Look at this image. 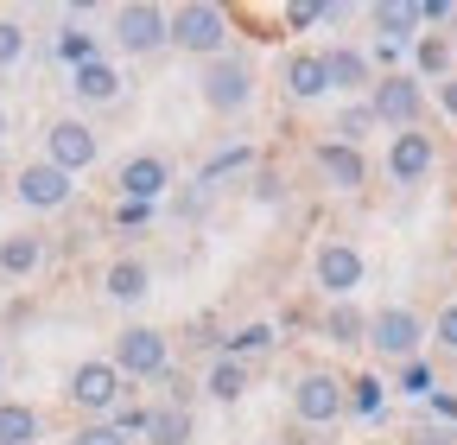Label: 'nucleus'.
Instances as JSON below:
<instances>
[{"label": "nucleus", "mask_w": 457, "mask_h": 445, "mask_svg": "<svg viewBox=\"0 0 457 445\" xmlns=\"http://www.w3.org/2000/svg\"><path fill=\"white\" fill-rule=\"evenodd\" d=\"M64 401H71L83 420H114V407L128 401V382H121V369H114L108 357H89V363H77V369H71Z\"/></svg>", "instance_id": "1"}, {"label": "nucleus", "mask_w": 457, "mask_h": 445, "mask_svg": "<svg viewBox=\"0 0 457 445\" xmlns=\"http://www.w3.org/2000/svg\"><path fill=\"white\" fill-rule=\"evenodd\" d=\"M197 96H204L210 115H242V108L254 102V64H248V58H236V51H222V58H210V64H204Z\"/></svg>", "instance_id": "2"}, {"label": "nucleus", "mask_w": 457, "mask_h": 445, "mask_svg": "<svg viewBox=\"0 0 457 445\" xmlns=\"http://www.w3.org/2000/svg\"><path fill=\"white\" fill-rule=\"evenodd\" d=\"M171 45L191 51V58H222L228 45V7H210V0H185V7H171Z\"/></svg>", "instance_id": "3"}, {"label": "nucleus", "mask_w": 457, "mask_h": 445, "mask_svg": "<svg viewBox=\"0 0 457 445\" xmlns=\"http://www.w3.org/2000/svg\"><path fill=\"white\" fill-rule=\"evenodd\" d=\"M108 363L121 369V382H128V375H134V382H159V375L171 369V338H165V331H153V324H128V331H114Z\"/></svg>", "instance_id": "4"}, {"label": "nucleus", "mask_w": 457, "mask_h": 445, "mask_svg": "<svg viewBox=\"0 0 457 445\" xmlns=\"http://www.w3.org/2000/svg\"><path fill=\"white\" fill-rule=\"evenodd\" d=\"M114 45L134 51V58L171 45V7H159V0H128V7H114Z\"/></svg>", "instance_id": "5"}, {"label": "nucleus", "mask_w": 457, "mask_h": 445, "mask_svg": "<svg viewBox=\"0 0 457 445\" xmlns=\"http://www.w3.org/2000/svg\"><path fill=\"white\" fill-rule=\"evenodd\" d=\"M45 159L57 165V172H89V165L102 159V140H96V128L83 122V115H57L51 128H45Z\"/></svg>", "instance_id": "6"}, {"label": "nucleus", "mask_w": 457, "mask_h": 445, "mask_svg": "<svg viewBox=\"0 0 457 445\" xmlns=\"http://www.w3.org/2000/svg\"><path fill=\"white\" fill-rule=\"evenodd\" d=\"M369 108H375V122H387V128H420V108H426V89H420V77H407V71H387L381 83H369Z\"/></svg>", "instance_id": "7"}, {"label": "nucleus", "mask_w": 457, "mask_h": 445, "mask_svg": "<svg viewBox=\"0 0 457 445\" xmlns=\"http://www.w3.org/2000/svg\"><path fill=\"white\" fill-rule=\"evenodd\" d=\"M293 414H299V426H337L343 420V375L337 369H305L293 382Z\"/></svg>", "instance_id": "8"}, {"label": "nucleus", "mask_w": 457, "mask_h": 445, "mask_svg": "<svg viewBox=\"0 0 457 445\" xmlns=\"http://www.w3.org/2000/svg\"><path fill=\"white\" fill-rule=\"evenodd\" d=\"M312 281H318V293H330V306H337V299H350V293L369 281V261H362V248H350V242H324V248L312 255Z\"/></svg>", "instance_id": "9"}, {"label": "nucleus", "mask_w": 457, "mask_h": 445, "mask_svg": "<svg viewBox=\"0 0 457 445\" xmlns=\"http://www.w3.org/2000/svg\"><path fill=\"white\" fill-rule=\"evenodd\" d=\"M13 197L26 204V210H64L71 197H77V179L71 172H57L51 159H32V165H20V179H13Z\"/></svg>", "instance_id": "10"}, {"label": "nucleus", "mask_w": 457, "mask_h": 445, "mask_svg": "<svg viewBox=\"0 0 457 445\" xmlns=\"http://www.w3.org/2000/svg\"><path fill=\"white\" fill-rule=\"evenodd\" d=\"M420 338H426V318L407 312V306H381V312L369 318V344H375L381 357L413 363V357H420Z\"/></svg>", "instance_id": "11"}, {"label": "nucleus", "mask_w": 457, "mask_h": 445, "mask_svg": "<svg viewBox=\"0 0 457 445\" xmlns=\"http://www.w3.org/2000/svg\"><path fill=\"white\" fill-rule=\"evenodd\" d=\"M114 191H121V204H165V191H171V159H159V153H134L121 172H114Z\"/></svg>", "instance_id": "12"}, {"label": "nucleus", "mask_w": 457, "mask_h": 445, "mask_svg": "<svg viewBox=\"0 0 457 445\" xmlns=\"http://www.w3.org/2000/svg\"><path fill=\"white\" fill-rule=\"evenodd\" d=\"M312 165L330 179V191H362V185H369V153H362V147L318 140V147H312Z\"/></svg>", "instance_id": "13"}, {"label": "nucleus", "mask_w": 457, "mask_h": 445, "mask_svg": "<svg viewBox=\"0 0 457 445\" xmlns=\"http://www.w3.org/2000/svg\"><path fill=\"white\" fill-rule=\"evenodd\" d=\"M432 159H438L432 134L407 128V134H394V147H387V179H394V185H420V179L432 172Z\"/></svg>", "instance_id": "14"}, {"label": "nucleus", "mask_w": 457, "mask_h": 445, "mask_svg": "<svg viewBox=\"0 0 457 445\" xmlns=\"http://www.w3.org/2000/svg\"><path fill=\"white\" fill-rule=\"evenodd\" d=\"M71 96H77V102H89V108H114V102L128 96V77L114 71L108 58H89L83 71H71Z\"/></svg>", "instance_id": "15"}, {"label": "nucleus", "mask_w": 457, "mask_h": 445, "mask_svg": "<svg viewBox=\"0 0 457 445\" xmlns=\"http://www.w3.org/2000/svg\"><path fill=\"white\" fill-rule=\"evenodd\" d=\"M102 293H108L114 306H140V299L153 293V267H146L140 255H114V261L102 267Z\"/></svg>", "instance_id": "16"}, {"label": "nucleus", "mask_w": 457, "mask_h": 445, "mask_svg": "<svg viewBox=\"0 0 457 445\" xmlns=\"http://www.w3.org/2000/svg\"><path fill=\"white\" fill-rule=\"evenodd\" d=\"M45 236L38 230H13V236H0V281H32V273L45 267Z\"/></svg>", "instance_id": "17"}, {"label": "nucleus", "mask_w": 457, "mask_h": 445, "mask_svg": "<svg viewBox=\"0 0 457 445\" xmlns=\"http://www.w3.org/2000/svg\"><path fill=\"white\" fill-rule=\"evenodd\" d=\"M286 96H293V102H318V96H330L324 51H293V58H286Z\"/></svg>", "instance_id": "18"}, {"label": "nucleus", "mask_w": 457, "mask_h": 445, "mask_svg": "<svg viewBox=\"0 0 457 445\" xmlns=\"http://www.w3.org/2000/svg\"><path fill=\"white\" fill-rule=\"evenodd\" d=\"M197 395H210L216 407H236V401L248 395V363H236V357H210V369H204V382H197Z\"/></svg>", "instance_id": "19"}, {"label": "nucleus", "mask_w": 457, "mask_h": 445, "mask_svg": "<svg viewBox=\"0 0 457 445\" xmlns=\"http://www.w3.org/2000/svg\"><path fill=\"white\" fill-rule=\"evenodd\" d=\"M369 20H375L381 45H407V38H420V0H375Z\"/></svg>", "instance_id": "20"}, {"label": "nucleus", "mask_w": 457, "mask_h": 445, "mask_svg": "<svg viewBox=\"0 0 457 445\" xmlns=\"http://www.w3.org/2000/svg\"><path fill=\"white\" fill-rule=\"evenodd\" d=\"M191 432H197V420H191V407H146V445H191Z\"/></svg>", "instance_id": "21"}, {"label": "nucleus", "mask_w": 457, "mask_h": 445, "mask_svg": "<svg viewBox=\"0 0 457 445\" xmlns=\"http://www.w3.org/2000/svg\"><path fill=\"white\" fill-rule=\"evenodd\" d=\"M324 71H330V89H362L369 83V51H356V45H330L324 51Z\"/></svg>", "instance_id": "22"}, {"label": "nucleus", "mask_w": 457, "mask_h": 445, "mask_svg": "<svg viewBox=\"0 0 457 445\" xmlns=\"http://www.w3.org/2000/svg\"><path fill=\"white\" fill-rule=\"evenodd\" d=\"M45 439V414L26 401H0V445H38Z\"/></svg>", "instance_id": "23"}, {"label": "nucleus", "mask_w": 457, "mask_h": 445, "mask_svg": "<svg viewBox=\"0 0 457 445\" xmlns=\"http://www.w3.org/2000/svg\"><path fill=\"white\" fill-rule=\"evenodd\" d=\"M381 407H387L381 375H350V382H343V414H356V420H381Z\"/></svg>", "instance_id": "24"}, {"label": "nucleus", "mask_w": 457, "mask_h": 445, "mask_svg": "<svg viewBox=\"0 0 457 445\" xmlns=\"http://www.w3.org/2000/svg\"><path fill=\"white\" fill-rule=\"evenodd\" d=\"M279 338H273V324L267 318H248L242 331H228V338H222V357H236V363H248V357H267Z\"/></svg>", "instance_id": "25"}, {"label": "nucleus", "mask_w": 457, "mask_h": 445, "mask_svg": "<svg viewBox=\"0 0 457 445\" xmlns=\"http://www.w3.org/2000/svg\"><path fill=\"white\" fill-rule=\"evenodd\" d=\"M324 338H330V344H369V318H362L350 299H337V306L324 312Z\"/></svg>", "instance_id": "26"}, {"label": "nucleus", "mask_w": 457, "mask_h": 445, "mask_svg": "<svg viewBox=\"0 0 457 445\" xmlns=\"http://www.w3.org/2000/svg\"><path fill=\"white\" fill-rule=\"evenodd\" d=\"M51 58L57 64H71V71H83L89 58H102V45H96V32H83V26H64L51 38Z\"/></svg>", "instance_id": "27"}, {"label": "nucleus", "mask_w": 457, "mask_h": 445, "mask_svg": "<svg viewBox=\"0 0 457 445\" xmlns=\"http://www.w3.org/2000/svg\"><path fill=\"white\" fill-rule=\"evenodd\" d=\"M375 128H381V122H375V108H369V102H350V108L337 115V140H343V147H362Z\"/></svg>", "instance_id": "28"}, {"label": "nucleus", "mask_w": 457, "mask_h": 445, "mask_svg": "<svg viewBox=\"0 0 457 445\" xmlns=\"http://www.w3.org/2000/svg\"><path fill=\"white\" fill-rule=\"evenodd\" d=\"M248 159H254V147H222V153H210V159L197 165V185L210 191L216 179H228V172H242V165H248Z\"/></svg>", "instance_id": "29"}, {"label": "nucleus", "mask_w": 457, "mask_h": 445, "mask_svg": "<svg viewBox=\"0 0 457 445\" xmlns=\"http://www.w3.org/2000/svg\"><path fill=\"white\" fill-rule=\"evenodd\" d=\"M279 20L293 26V32H305V26H324V20H337V7H330V0H293V7H286Z\"/></svg>", "instance_id": "30"}, {"label": "nucleus", "mask_w": 457, "mask_h": 445, "mask_svg": "<svg viewBox=\"0 0 457 445\" xmlns=\"http://www.w3.org/2000/svg\"><path fill=\"white\" fill-rule=\"evenodd\" d=\"M413 64H420L426 77L445 83V71H451V45H445V38H420V45H413Z\"/></svg>", "instance_id": "31"}, {"label": "nucleus", "mask_w": 457, "mask_h": 445, "mask_svg": "<svg viewBox=\"0 0 457 445\" xmlns=\"http://www.w3.org/2000/svg\"><path fill=\"white\" fill-rule=\"evenodd\" d=\"M20 58H26V26L0 13V71H13Z\"/></svg>", "instance_id": "32"}, {"label": "nucleus", "mask_w": 457, "mask_h": 445, "mask_svg": "<svg viewBox=\"0 0 457 445\" xmlns=\"http://www.w3.org/2000/svg\"><path fill=\"white\" fill-rule=\"evenodd\" d=\"M153 388H165V407H191V401H197V382H191L185 369H165Z\"/></svg>", "instance_id": "33"}, {"label": "nucleus", "mask_w": 457, "mask_h": 445, "mask_svg": "<svg viewBox=\"0 0 457 445\" xmlns=\"http://www.w3.org/2000/svg\"><path fill=\"white\" fill-rule=\"evenodd\" d=\"M400 395H407V401H432V363H407V369H400Z\"/></svg>", "instance_id": "34"}, {"label": "nucleus", "mask_w": 457, "mask_h": 445, "mask_svg": "<svg viewBox=\"0 0 457 445\" xmlns=\"http://www.w3.org/2000/svg\"><path fill=\"white\" fill-rule=\"evenodd\" d=\"M248 197H254V204H279V197H286V179L273 172V165H261V172L248 179Z\"/></svg>", "instance_id": "35"}, {"label": "nucleus", "mask_w": 457, "mask_h": 445, "mask_svg": "<svg viewBox=\"0 0 457 445\" xmlns=\"http://www.w3.org/2000/svg\"><path fill=\"white\" fill-rule=\"evenodd\" d=\"M71 445H128V439H121V432H114L108 420H83V426L71 432Z\"/></svg>", "instance_id": "36"}, {"label": "nucleus", "mask_w": 457, "mask_h": 445, "mask_svg": "<svg viewBox=\"0 0 457 445\" xmlns=\"http://www.w3.org/2000/svg\"><path fill=\"white\" fill-rule=\"evenodd\" d=\"M153 216H159L153 204H114V230H146Z\"/></svg>", "instance_id": "37"}, {"label": "nucleus", "mask_w": 457, "mask_h": 445, "mask_svg": "<svg viewBox=\"0 0 457 445\" xmlns=\"http://www.w3.org/2000/svg\"><path fill=\"white\" fill-rule=\"evenodd\" d=\"M191 350H204V357L216 350V357H222V331H216V318H197V324H191Z\"/></svg>", "instance_id": "38"}, {"label": "nucleus", "mask_w": 457, "mask_h": 445, "mask_svg": "<svg viewBox=\"0 0 457 445\" xmlns=\"http://www.w3.org/2000/svg\"><path fill=\"white\" fill-rule=\"evenodd\" d=\"M432 338H438L445 350H457V306H445V312H438V324H432Z\"/></svg>", "instance_id": "39"}, {"label": "nucleus", "mask_w": 457, "mask_h": 445, "mask_svg": "<svg viewBox=\"0 0 457 445\" xmlns=\"http://www.w3.org/2000/svg\"><path fill=\"white\" fill-rule=\"evenodd\" d=\"M420 20H457L451 0H420Z\"/></svg>", "instance_id": "40"}, {"label": "nucleus", "mask_w": 457, "mask_h": 445, "mask_svg": "<svg viewBox=\"0 0 457 445\" xmlns=\"http://www.w3.org/2000/svg\"><path fill=\"white\" fill-rule=\"evenodd\" d=\"M413 445H451V432H445V426H420Z\"/></svg>", "instance_id": "41"}, {"label": "nucleus", "mask_w": 457, "mask_h": 445, "mask_svg": "<svg viewBox=\"0 0 457 445\" xmlns=\"http://www.w3.org/2000/svg\"><path fill=\"white\" fill-rule=\"evenodd\" d=\"M438 102H445V115H457V77H445V83H438Z\"/></svg>", "instance_id": "42"}, {"label": "nucleus", "mask_w": 457, "mask_h": 445, "mask_svg": "<svg viewBox=\"0 0 457 445\" xmlns=\"http://www.w3.org/2000/svg\"><path fill=\"white\" fill-rule=\"evenodd\" d=\"M432 407H438V420H457V395H432Z\"/></svg>", "instance_id": "43"}, {"label": "nucleus", "mask_w": 457, "mask_h": 445, "mask_svg": "<svg viewBox=\"0 0 457 445\" xmlns=\"http://www.w3.org/2000/svg\"><path fill=\"white\" fill-rule=\"evenodd\" d=\"M0 140H7V102H0Z\"/></svg>", "instance_id": "44"}, {"label": "nucleus", "mask_w": 457, "mask_h": 445, "mask_svg": "<svg viewBox=\"0 0 457 445\" xmlns=\"http://www.w3.org/2000/svg\"><path fill=\"white\" fill-rule=\"evenodd\" d=\"M0 388H7V357H0Z\"/></svg>", "instance_id": "45"}]
</instances>
